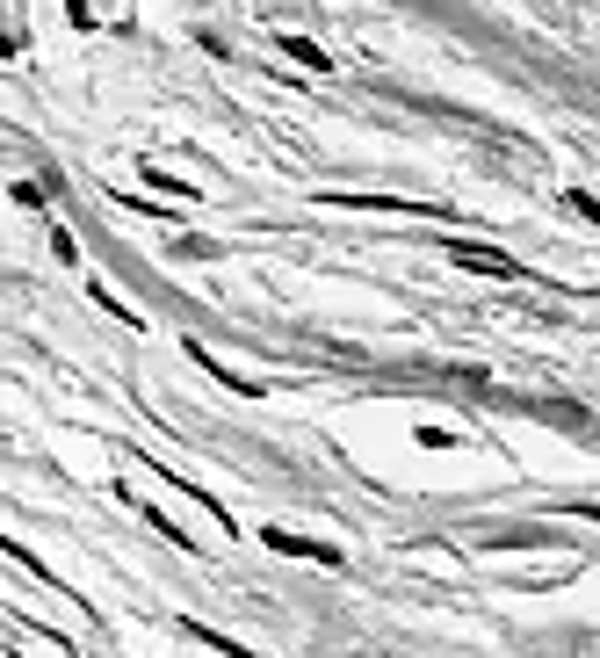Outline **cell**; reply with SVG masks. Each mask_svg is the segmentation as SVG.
<instances>
[{"mask_svg":"<svg viewBox=\"0 0 600 658\" xmlns=\"http://www.w3.org/2000/svg\"><path fill=\"white\" fill-rule=\"evenodd\" d=\"M448 260H456V268H478V276H507V282H521V260H514V254H499V246H478V239H448Z\"/></svg>","mask_w":600,"mask_h":658,"instance_id":"6da1fadb","label":"cell"},{"mask_svg":"<svg viewBox=\"0 0 600 658\" xmlns=\"http://www.w3.org/2000/svg\"><path fill=\"white\" fill-rule=\"evenodd\" d=\"M268 550H290V557H319V565H341V550H333V543H304V536H290V528H268Z\"/></svg>","mask_w":600,"mask_h":658,"instance_id":"7a4b0ae2","label":"cell"},{"mask_svg":"<svg viewBox=\"0 0 600 658\" xmlns=\"http://www.w3.org/2000/svg\"><path fill=\"white\" fill-rule=\"evenodd\" d=\"M282 52L297 58V66H311V73H326V52L319 44H304V36H282Z\"/></svg>","mask_w":600,"mask_h":658,"instance_id":"3957f363","label":"cell"}]
</instances>
